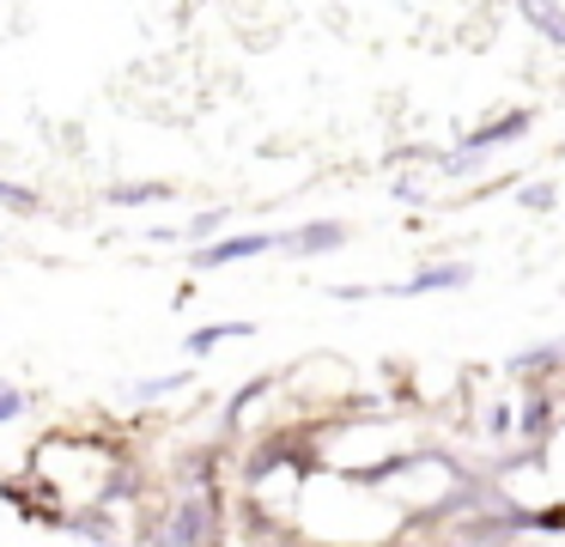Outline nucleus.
<instances>
[{
    "label": "nucleus",
    "instance_id": "14",
    "mask_svg": "<svg viewBox=\"0 0 565 547\" xmlns=\"http://www.w3.org/2000/svg\"><path fill=\"white\" fill-rule=\"evenodd\" d=\"M0 207L19 213V219H43V213H50L43 189H31V182H19V177H0Z\"/></svg>",
    "mask_w": 565,
    "mask_h": 547
},
{
    "label": "nucleus",
    "instance_id": "4",
    "mask_svg": "<svg viewBox=\"0 0 565 547\" xmlns=\"http://www.w3.org/2000/svg\"><path fill=\"white\" fill-rule=\"evenodd\" d=\"M347 238H353V225H347V219H334V213H322V219H298V225H286V231H280L274 255H292V262H317V255L347 250Z\"/></svg>",
    "mask_w": 565,
    "mask_h": 547
},
{
    "label": "nucleus",
    "instance_id": "1",
    "mask_svg": "<svg viewBox=\"0 0 565 547\" xmlns=\"http://www.w3.org/2000/svg\"><path fill=\"white\" fill-rule=\"evenodd\" d=\"M220 486H177L171 505L147 511L140 523V547H220Z\"/></svg>",
    "mask_w": 565,
    "mask_h": 547
},
{
    "label": "nucleus",
    "instance_id": "15",
    "mask_svg": "<svg viewBox=\"0 0 565 547\" xmlns=\"http://www.w3.org/2000/svg\"><path fill=\"white\" fill-rule=\"evenodd\" d=\"M225 225H232V207H201V213L183 219V243H207V238H220Z\"/></svg>",
    "mask_w": 565,
    "mask_h": 547
},
{
    "label": "nucleus",
    "instance_id": "9",
    "mask_svg": "<svg viewBox=\"0 0 565 547\" xmlns=\"http://www.w3.org/2000/svg\"><path fill=\"white\" fill-rule=\"evenodd\" d=\"M164 201H177V189L164 177H135L104 189V207H116V213H140V207H164Z\"/></svg>",
    "mask_w": 565,
    "mask_h": 547
},
{
    "label": "nucleus",
    "instance_id": "2",
    "mask_svg": "<svg viewBox=\"0 0 565 547\" xmlns=\"http://www.w3.org/2000/svg\"><path fill=\"white\" fill-rule=\"evenodd\" d=\"M535 128V109H499V116H487V122H475V128L462 134L456 146H438V158H431V170L438 177H450V182H462V177H480V170L492 165V158L504 152V146H516L523 134Z\"/></svg>",
    "mask_w": 565,
    "mask_h": 547
},
{
    "label": "nucleus",
    "instance_id": "18",
    "mask_svg": "<svg viewBox=\"0 0 565 547\" xmlns=\"http://www.w3.org/2000/svg\"><path fill=\"white\" fill-rule=\"evenodd\" d=\"M390 201H395V207H426V201H431V182H426V177H407V170H395Z\"/></svg>",
    "mask_w": 565,
    "mask_h": 547
},
{
    "label": "nucleus",
    "instance_id": "8",
    "mask_svg": "<svg viewBox=\"0 0 565 547\" xmlns=\"http://www.w3.org/2000/svg\"><path fill=\"white\" fill-rule=\"evenodd\" d=\"M274 383H280V371H262V377H249V383H237L232 396H225V408H220V432H225V438L244 432L249 408H256V401H268V396H274Z\"/></svg>",
    "mask_w": 565,
    "mask_h": 547
},
{
    "label": "nucleus",
    "instance_id": "10",
    "mask_svg": "<svg viewBox=\"0 0 565 547\" xmlns=\"http://www.w3.org/2000/svg\"><path fill=\"white\" fill-rule=\"evenodd\" d=\"M249 335H256V323H249V316H225V323L189 328V335H183V353H189V365H201L207 353H220L225 340H249Z\"/></svg>",
    "mask_w": 565,
    "mask_h": 547
},
{
    "label": "nucleus",
    "instance_id": "12",
    "mask_svg": "<svg viewBox=\"0 0 565 547\" xmlns=\"http://www.w3.org/2000/svg\"><path fill=\"white\" fill-rule=\"evenodd\" d=\"M511 7L547 49H565V0H511Z\"/></svg>",
    "mask_w": 565,
    "mask_h": 547
},
{
    "label": "nucleus",
    "instance_id": "5",
    "mask_svg": "<svg viewBox=\"0 0 565 547\" xmlns=\"http://www.w3.org/2000/svg\"><path fill=\"white\" fill-rule=\"evenodd\" d=\"M559 413H565L559 389H553V383H529L523 396H516V438H523L529 450H541L553 438V425H559Z\"/></svg>",
    "mask_w": 565,
    "mask_h": 547
},
{
    "label": "nucleus",
    "instance_id": "20",
    "mask_svg": "<svg viewBox=\"0 0 565 547\" xmlns=\"http://www.w3.org/2000/svg\"><path fill=\"white\" fill-rule=\"evenodd\" d=\"M25 408H31V396H25L19 383H7V377H0V425H13Z\"/></svg>",
    "mask_w": 565,
    "mask_h": 547
},
{
    "label": "nucleus",
    "instance_id": "3",
    "mask_svg": "<svg viewBox=\"0 0 565 547\" xmlns=\"http://www.w3.org/2000/svg\"><path fill=\"white\" fill-rule=\"evenodd\" d=\"M274 243H280V231H220V238L207 243H189V267L195 274H220V267H237V262H262V255H274Z\"/></svg>",
    "mask_w": 565,
    "mask_h": 547
},
{
    "label": "nucleus",
    "instance_id": "16",
    "mask_svg": "<svg viewBox=\"0 0 565 547\" xmlns=\"http://www.w3.org/2000/svg\"><path fill=\"white\" fill-rule=\"evenodd\" d=\"M516 207H523V213H553V207H559V182H547V177L516 182Z\"/></svg>",
    "mask_w": 565,
    "mask_h": 547
},
{
    "label": "nucleus",
    "instance_id": "17",
    "mask_svg": "<svg viewBox=\"0 0 565 547\" xmlns=\"http://www.w3.org/2000/svg\"><path fill=\"white\" fill-rule=\"evenodd\" d=\"M189 377H195L189 365H183V371H164V377H140L135 401H164V396H177V389H189Z\"/></svg>",
    "mask_w": 565,
    "mask_h": 547
},
{
    "label": "nucleus",
    "instance_id": "7",
    "mask_svg": "<svg viewBox=\"0 0 565 547\" xmlns=\"http://www.w3.org/2000/svg\"><path fill=\"white\" fill-rule=\"evenodd\" d=\"M504 371H511L516 383H553V377L565 371V340H535V347H516L511 359H504Z\"/></svg>",
    "mask_w": 565,
    "mask_h": 547
},
{
    "label": "nucleus",
    "instance_id": "13",
    "mask_svg": "<svg viewBox=\"0 0 565 547\" xmlns=\"http://www.w3.org/2000/svg\"><path fill=\"white\" fill-rule=\"evenodd\" d=\"M140 481H147V474H140L135 462H104L98 505H135V498H140Z\"/></svg>",
    "mask_w": 565,
    "mask_h": 547
},
{
    "label": "nucleus",
    "instance_id": "6",
    "mask_svg": "<svg viewBox=\"0 0 565 547\" xmlns=\"http://www.w3.org/2000/svg\"><path fill=\"white\" fill-rule=\"evenodd\" d=\"M475 280V267L468 262H426L414 267L407 280H390V286H371V298H426V292H456Z\"/></svg>",
    "mask_w": 565,
    "mask_h": 547
},
{
    "label": "nucleus",
    "instance_id": "11",
    "mask_svg": "<svg viewBox=\"0 0 565 547\" xmlns=\"http://www.w3.org/2000/svg\"><path fill=\"white\" fill-rule=\"evenodd\" d=\"M55 529L79 535V541H92V547H110L116 541V517H110V505H98V498H92L86 511H62V517H55Z\"/></svg>",
    "mask_w": 565,
    "mask_h": 547
},
{
    "label": "nucleus",
    "instance_id": "19",
    "mask_svg": "<svg viewBox=\"0 0 565 547\" xmlns=\"http://www.w3.org/2000/svg\"><path fill=\"white\" fill-rule=\"evenodd\" d=\"M516 432V401H492L487 408V444H511Z\"/></svg>",
    "mask_w": 565,
    "mask_h": 547
}]
</instances>
